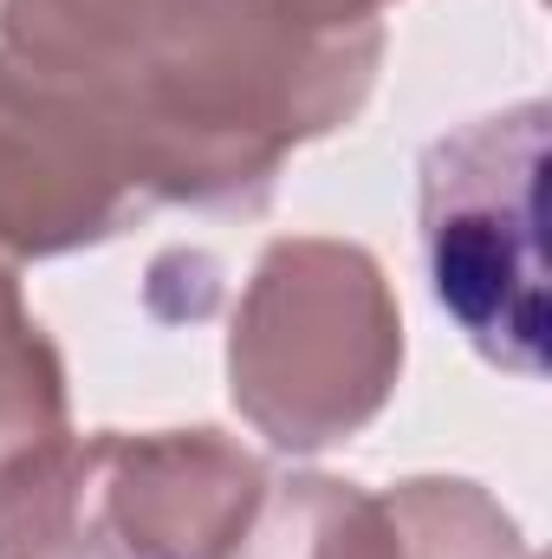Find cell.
<instances>
[{
	"label": "cell",
	"instance_id": "6da1fadb",
	"mask_svg": "<svg viewBox=\"0 0 552 559\" xmlns=\"http://www.w3.org/2000/svg\"><path fill=\"white\" fill-rule=\"evenodd\" d=\"M547 105L455 124L422 156V261L468 345L520 378L547 371Z\"/></svg>",
	"mask_w": 552,
	"mask_h": 559
}]
</instances>
